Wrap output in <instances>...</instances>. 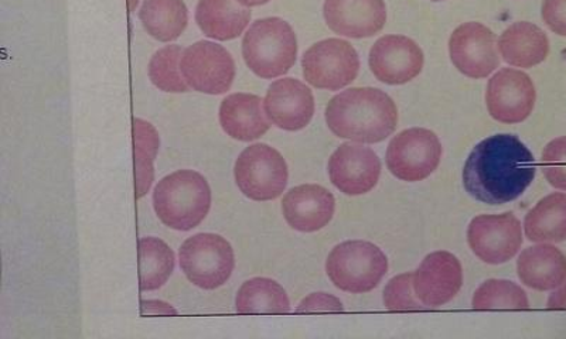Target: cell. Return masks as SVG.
Here are the masks:
<instances>
[{"label":"cell","instance_id":"6","mask_svg":"<svg viewBox=\"0 0 566 339\" xmlns=\"http://www.w3.org/2000/svg\"><path fill=\"white\" fill-rule=\"evenodd\" d=\"M179 259L189 282L203 290L224 286L235 267L230 242L216 234L190 236L180 247Z\"/></svg>","mask_w":566,"mask_h":339},{"label":"cell","instance_id":"15","mask_svg":"<svg viewBox=\"0 0 566 339\" xmlns=\"http://www.w3.org/2000/svg\"><path fill=\"white\" fill-rule=\"evenodd\" d=\"M332 184L346 195H363L378 184L381 161L376 151L364 145L345 144L328 160Z\"/></svg>","mask_w":566,"mask_h":339},{"label":"cell","instance_id":"22","mask_svg":"<svg viewBox=\"0 0 566 339\" xmlns=\"http://www.w3.org/2000/svg\"><path fill=\"white\" fill-rule=\"evenodd\" d=\"M497 45L504 62L517 68H533L549 54L547 33L530 22L513 23L505 29Z\"/></svg>","mask_w":566,"mask_h":339},{"label":"cell","instance_id":"7","mask_svg":"<svg viewBox=\"0 0 566 339\" xmlns=\"http://www.w3.org/2000/svg\"><path fill=\"white\" fill-rule=\"evenodd\" d=\"M234 176L237 186L248 199L272 201L285 191L290 171L280 151L265 144H256L239 156Z\"/></svg>","mask_w":566,"mask_h":339},{"label":"cell","instance_id":"25","mask_svg":"<svg viewBox=\"0 0 566 339\" xmlns=\"http://www.w3.org/2000/svg\"><path fill=\"white\" fill-rule=\"evenodd\" d=\"M139 19L150 38L170 43L184 34L189 13L184 0H145Z\"/></svg>","mask_w":566,"mask_h":339},{"label":"cell","instance_id":"33","mask_svg":"<svg viewBox=\"0 0 566 339\" xmlns=\"http://www.w3.org/2000/svg\"><path fill=\"white\" fill-rule=\"evenodd\" d=\"M345 307L337 297L328 293H312L311 296L303 298L296 312H343Z\"/></svg>","mask_w":566,"mask_h":339},{"label":"cell","instance_id":"36","mask_svg":"<svg viewBox=\"0 0 566 339\" xmlns=\"http://www.w3.org/2000/svg\"><path fill=\"white\" fill-rule=\"evenodd\" d=\"M549 310H566V282L563 286L555 288L547 301Z\"/></svg>","mask_w":566,"mask_h":339},{"label":"cell","instance_id":"21","mask_svg":"<svg viewBox=\"0 0 566 339\" xmlns=\"http://www.w3.org/2000/svg\"><path fill=\"white\" fill-rule=\"evenodd\" d=\"M517 273L524 286L553 292L566 282V256L553 244H538L520 253Z\"/></svg>","mask_w":566,"mask_h":339},{"label":"cell","instance_id":"32","mask_svg":"<svg viewBox=\"0 0 566 339\" xmlns=\"http://www.w3.org/2000/svg\"><path fill=\"white\" fill-rule=\"evenodd\" d=\"M541 170L554 189L566 191V136L551 140L541 156Z\"/></svg>","mask_w":566,"mask_h":339},{"label":"cell","instance_id":"24","mask_svg":"<svg viewBox=\"0 0 566 339\" xmlns=\"http://www.w3.org/2000/svg\"><path fill=\"white\" fill-rule=\"evenodd\" d=\"M524 232L534 244H560L566 241V194L553 192L525 215Z\"/></svg>","mask_w":566,"mask_h":339},{"label":"cell","instance_id":"17","mask_svg":"<svg viewBox=\"0 0 566 339\" xmlns=\"http://www.w3.org/2000/svg\"><path fill=\"white\" fill-rule=\"evenodd\" d=\"M264 108L268 119L276 128L297 131L311 124L315 115V96L300 80H276L268 88Z\"/></svg>","mask_w":566,"mask_h":339},{"label":"cell","instance_id":"10","mask_svg":"<svg viewBox=\"0 0 566 339\" xmlns=\"http://www.w3.org/2000/svg\"><path fill=\"white\" fill-rule=\"evenodd\" d=\"M181 74L190 88L207 95L226 94L235 78V63L222 45L197 42L181 55Z\"/></svg>","mask_w":566,"mask_h":339},{"label":"cell","instance_id":"38","mask_svg":"<svg viewBox=\"0 0 566 339\" xmlns=\"http://www.w3.org/2000/svg\"><path fill=\"white\" fill-rule=\"evenodd\" d=\"M139 0H129V10L130 12H134L136 7H138Z\"/></svg>","mask_w":566,"mask_h":339},{"label":"cell","instance_id":"31","mask_svg":"<svg viewBox=\"0 0 566 339\" xmlns=\"http://www.w3.org/2000/svg\"><path fill=\"white\" fill-rule=\"evenodd\" d=\"M384 305L389 311H423L428 308L413 290V273H403L388 282L384 288Z\"/></svg>","mask_w":566,"mask_h":339},{"label":"cell","instance_id":"5","mask_svg":"<svg viewBox=\"0 0 566 339\" xmlns=\"http://www.w3.org/2000/svg\"><path fill=\"white\" fill-rule=\"evenodd\" d=\"M326 272L338 290L364 295L380 285L388 272V259L371 242L347 241L328 253Z\"/></svg>","mask_w":566,"mask_h":339},{"label":"cell","instance_id":"12","mask_svg":"<svg viewBox=\"0 0 566 339\" xmlns=\"http://www.w3.org/2000/svg\"><path fill=\"white\" fill-rule=\"evenodd\" d=\"M537 103L533 80L524 71L502 68L489 80L486 105L490 116L504 125L528 119Z\"/></svg>","mask_w":566,"mask_h":339},{"label":"cell","instance_id":"18","mask_svg":"<svg viewBox=\"0 0 566 339\" xmlns=\"http://www.w3.org/2000/svg\"><path fill=\"white\" fill-rule=\"evenodd\" d=\"M323 17L332 32L350 39L380 33L387 23L384 0H325Z\"/></svg>","mask_w":566,"mask_h":339},{"label":"cell","instance_id":"3","mask_svg":"<svg viewBox=\"0 0 566 339\" xmlns=\"http://www.w3.org/2000/svg\"><path fill=\"white\" fill-rule=\"evenodd\" d=\"M154 209L170 230H195L211 209L210 186L197 171H175L155 187Z\"/></svg>","mask_w":566,"mask_h":339},{"label":"cell","instance_id":"1","mask_svg":"<svg viewBox=\"0 0 566 339\" xmlns=\"http://www.w3.org/2000/svg\"><path fill=\"white\" fill-rule=\"evenodd\" d=\"M537 165L518 136L500 134L480 141L463 169L464 189L474 200L502 205L517 200L533 183Z\"/></svg>","mask_w":566,"mask_h":339},{"label":"cell","instance_id":"9","mask_svg":"<svg viewBox=\"0 0 566 339\" xmlns=\"http://www.w3.org/2000/svg\"><path fill=\"white\" fill-rule=\"evenodd\" d=\"M303 77L317 89L340 91L357 78L360 59L352 43L327 39L313 44L302 57Z\"/></svg>","mask_w":566,"mask_h":339},{"label":"cell","instance_id":"27","mask_svg":"<svg viewBox=\"0 0 566 339\" xmlns=\"http://www.w3.org/2000/svg\"><path fill=\"white\" fill-rule=\"evenodd\" d=\"M139 282L142 292L159 290L175 271V253L159 237H142L138 244Z\"/></svg>","mask_w":566,"mask_h":339},{"label":"cell","instance_id":"20","mask_svg":"<svg viewBox=\"0 0 566 339\" xmlns=\"http://www.w3.org/2000/svg\"><path fill=\"white\" fill-rule=\"evenodd\" d=\"M220 124L230 138L240 141L260 139L271 128L264 100L252 94H232L222 100Z\"/></svg>","mask_w":566,"mask_h":339},{"label":"cell","instance_id":"13","mask_svg":"<svg viewBox=\"0 0 566 339\" xmlns=\"http://www.w3.org/2000/svg\"><path fill=\"white\" fill-rule=\"evenodd\" d=\"M449 54L464 77L488 78L500 65L497 35L482 23L460 24L449 40Z\"/></svg>","mask_w":566,"mask_h":339},{"label":"cell","instance_id":"30","mask_svg":"<svg viewBox=\"0 0 566 339\" xmlns=\"http://www.w3.org/2000/svg\"><path fill=\"white\" fill-rule=\"evenodd\" d=\"M184 52L180 45L171 44L154 54L149 63V78L156 88L170 94H184L189 91L190 87L180 70Z\"/></svg>","mask_w":566,"mask_h":339},{"label":"cell","instance_id":"35","mask_svg":"<svg viewBox=\"0 0 566 339\" xmlns=\"http://www.w3.org/2000/svg\"><path fill=\"white\" fill-rule=\"evenodd\" d=\"M140 312L146 316H175L177 310L174 307L168 305V303L158 301V300H148L140 303Z\"/></svg>","mask_w":566,"mask_h":339},{"label":"cell","instance_id":"28","mask_svg":"<svg viewBox=\"0 0 566 339\" xmlns=\"http://www.w3.org/2000/svg\"><path fill=\"white\" fill-rule=\"evenodd\" d=\"M136 197L144 199L155 180V159L160 148L158 130L144 119L134 120Z\"/></svg>","mask_w":566,"mask_h":339},{"label":"cell","instance_id":"29","mask_svg":"<svg viewBox=\"0 0 566 339\" xmlns=\"http://www.w3.org/2000/svg\"><path fill=\"white\" fill-rule=\"evenodd\" d=\"M472 306L478 311L527 310V293L514 282L490 278L474 293Z\"/></svg>","mask_w":566,"mask_h":339},{"label":"cell","instance_id":"37","mask_svg":"<svg viewBox=\"0 0 566 339\" xmlns=\"http://www.w3.org/2000/svg\"><path fill=\"white\" fill-rule=\"evenodd\" d=\"M237 2L241 3L242 7L250 9L255 7H262V4L270 3L271 0H237Z\"/></svg>","mask_w":566,"mask_h":339},{"label":"cell","instance_id":"11","mask_svg":"<svg viewBox=\"0 0 566 339\" xmlns=\"http://www.w3.org/2000/svg\"><path fill=\"white\" fill-rule=\"evenodd\" d=\"M470 250L488 265H502L522 250L523 226L513 212L479 215L468 230Z\"/></svg>","mask_w":566,"mask_h":339},{"label":"cell","instance_id":"14","mask_svg":"<svg viewBox=\"0 0 566 339\" xmlns=\"http://www.w3.org/2000/svg\"><path fill=\"white\" fill-rule=\"evenodd\" d=\"M423 64V52L418 43L399 34L378 39L368 57L374 77L387 85L411 83L422 73Z\"/></svg>","mask_w":566,"mask_h":339},{"label":"cell","instance_id":"4","mask_svg":"<svg viewBox=\"0 0 566 339\" xmlns=\"http://www.w3.org/2000/svg\"><path fill=\"white\" fill-rule=\"evenodd\" d=\"M247 67L264 80L285 75L297 59V39L290 23L280 18L256 20L242 40Z\"/></svg>","mask_w":566,"mask_h":339},{"label":"cell","instance_id":"16","mask_svg":"<svg viewBox=\"0 0 566 339\" xmlns=\"http://www.w3.org/2000/svg\"><path fill=\"white\" fill-rule=\"evenodd\" d=\"M463 286V269L457 256L439 251L428 255L413 273V290L428 308L448 305Z\"/></svg>","mask_w":566,"mask_h":339},{"label":"cell","instance_id":"2","mask_svg":"<svg viewBox=\"0 0 566 339\" xmlns=\"http://www.w3.org/2000/svg\"><path fill=\"white\" fill-rule=\"evenodd\" d=\"M326 124L340 139L354 144H380L398 125V109L391 96L378 88H350L327 104Z\"/></svg>","mask_w":566,"mask_h":339},{"label":"cell","instance_id":"39","mask_svg":"<svg viewBox=\"0 0 566 339\" xmlns=\"http://www.w3.org/2000/svg\"><path fill=\"white\" fill-rule=\"evenodd\" d=\"M432 2H443V0H432Z\"/></svg>","mask_w":566,"mask_h":339},{"label":"cell","instance_id":"19","mask_svg":"<svg viewBox=\"0 0 566 339\" xmlns=\"http://www.w3.org/2000/svg\"><path fill=\"white\" fill-rule=\"evenodd\" d=\"M335 210V195L317 184L293 187L282 201V212L287 225L305 234L321 231L328 225Z\"/></svg>","mask_w":566,"mask_h":339},{"label":"cell","instance_id":"8","mask_svg":"<svg viewBox=\"0 0 566 339\" xmlns=\"http://www.w3.org/2000/svg\"><path fill=\"white\" fill-rule=\"evenodd\" d=\"M441 159V140L432 130L422 128L407 129L394 136L386 153L388 170L407 183L428 179L438 169Z\"/></svg>","mask_w":566,"mask_h":339},{"label":"cell","instance_id":"34","mask_svg":"<svg viewBox=\"0 0 566 339\" xmlns=\"http://www.w3.org/2000/svg\"><path fill=\"white\" fill-rule=\"evenodd\" d=\"M541 14L551 32L566 38V0H544Z\"/></svg>","mask_w":566,"mask_h":339},{"label":"cell","instance_id":"26","mask_svg":"<svg viewBox=\"0 0 566 339\" xmlns=\"http://www.w3.org/2000/svg\"><path fill=\"white\" fill-rule=\"evenodd\" d=\"M235 308L240 314H286L291 311V301L280 283L254 277L240 287Z\"/></svg>","mask_w":566,"mask_h":339},{"label":"cell","instance_id":"23","mask_svg":"<svg viewBox=\"0 0 566 339\" xmlns=\"http://www.w3.org/2000/svg\"><path fill=\"white\" fill-rule=\"evenodd\" d=\"M196 22L207 38L227 42L244 33L251 22V10L237 0H199Z\"/></svg>","mask_w":566,"mask_h":339}]
</instances>
